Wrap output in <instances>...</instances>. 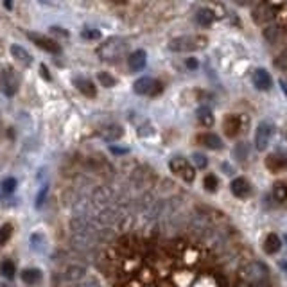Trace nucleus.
Returning <instances> with one entry per match:
<instances>
[{"instance_id":"f257e3e1","label":"nucleus","mask_w":287,"mask_h":287,"mask_svg":"<svg viewBox=\"0 0 287 287\" xmlns=\"http://www.w3.org/2000/svg\"><path fill=\"white\" fill-rule=\"evenodd\" d=\"M237 275L250 287H271L270 270L266 264L259 262V260H248V262L241 264Z\"/></svg>"},{"instance_id":"f03ea898","label":"nucleus","mask_w":287,"mask_h":287,"mask_svg":"<svg viewBox=\"0 0 287 287\" xmlns=\"http://www.w3.org/2000/svg\"><path fill=\"white\" fill-rule=\"evenodd\" d=\"M206 45L205 36H178L169 42V50L173 52H194Z\"/></svg>"},{"instance_id":"7ed1b4c3","label":"nucleus","mask_w":287,"mask_h":287,"mask_svg":"<svg viewBox=\"0 0 287 287\" xmlns=\"http://www.w3.org/2000/svg\"><path fill=\"white\" fill-rule=\"evenodd\" d=\"M169 169L170 173L176 174L178 178H181L187 183H192L196 180V167L183 156H174L169 162Z\"/></svg>"},{"instance_id":"20e7f679","label":"nucleus","mask_w":287,"mask_h":287,"mask_svg":"<svg viewBox=\"0 0 287 287\" xmlns=\"http://www.w3.org/2000/svg\"><path fill=\"white\" fill-rule=\"evenodd\" d=\"M275 135V124L271 121H262L259 126H257L255 129V139H253V142H255V147L257 151H266L267 145L271 144V139H273Z\"/></svg>"},{"instance_id":"39448f33","label":"nucleus","mask_w":287,"mask_h":287,"mask_svg":"<svg viewBox=\"0 0 287 287\" xmlns=\"http://www.w3.org/2000/svg\"><path fill=\"white\" fill-rule=\"evenodd\" d=\"M246 124H248V122H246V117L230 113V115H226L223 121V131L228 139H237L241 133L246 131Z\"/></svg>"},{"instance_id":"423d86ee","label":"nucleus","mask_w":287,"mask_h":287,"mask_svg":"<svg viewBox=\"0 0 287 287\" xmlns=\"http://www.w3.org/2000/svg\"><path fill=\"white\" fill-rule=\"evenodd\" d=\"M133 90H135V93H139V95H158V93L162 92V83L144 75V78L137 79L135 85H133Z\"/></svg>"},{"instance_id":"0eeeda50","label":"nucleus","mask_w":287,"mask_h":287,"mask_svg":"<svg viewBox=\"0 0 287 287\" xmlns=\"http://www.w3.org/2000/svg\"><path fill=\"white\" fill-rule=\"evenodd\" d=\"M126 50V42L122 38H111L99 49V54L103 60H115Z\"/></svg>"},{"instance_id":"6e6552de","label":"nucleus","mask_w":287,"mask_h":287,"mask_svg":"<svg viewBox=\"0 0 287 287\" xmlns=\"http://www.w3.org/2000/svg\"><path fill=\"white\" fill-rule=\"evenodd\" d=\"M266 163V169L271 170L273 174H280L287 170V152L285 151H275L270 152L264 160Z\"/></svg>"},{"instance_id":"1a4fd4ad","label":"nucleus","mask_w":287,"mask_h":287,"mask_svg":"<svg viewBox=\"0 0 287 287\" xmlns=\"http://www.w3.org/2000/svg\"><path fill=\"white\" fill-rule=\"evenodd\" d=\"M230 190L235 198L250 199L253 196V185L250 183V180H246L244 176H239V178H235V180H232Z\"/></svg>"},{"instance_id":"9d476101","label":"nucleus","mask_w":287,"mask_h":287,"mask_svg":"<svg viewBox=\"0 0 287 287\" xmlns=\"http://www.w3.org/2000/svg\"><path fill=\"white\" fill-rule=\"evenodd\" d=\"M0 90H2L4 95L13 97L18 90V78L11 68H6L0 75Z\"/></svg>"},{"instance_id":"9b49d317","label":"nucleus","mask_w":287,"mask_h":287,"mask_svg":"<svg viewBox=\"0 0 287 287\" xmlns=\"http://www.w3.org/2000/svg\"><path fill=\"white\" fill-rule=\"evenodd\" d=\"M27 38L31 40L32 43L40 47V49L47 50V52H52V54H60L61 47L60 43H56L54 40L47 38L45 34H40V32H27Z\"/></svg>"},{"instance_id":"f8f14e48","label":"nucleus","mask_w":287,"mask_h":287,"mask_svg":"<svg viewBox=\"0 0 287 287\" xmlns=\"http://www.w3.org/2000/svg\"><path fill=\"white\" fill-rule=\"evenodd\" d=\"M252 81H253V85H255V88L260 90V92H267V90H271V86H273V78H271L270 72L264 70V68H255V70H253Z\"/></svg>"},{"instance_id":"ddd939ff","label":"nucleus","mask_w":287,"mask_h":287,"mask_svg":"<svg viewBox=\"0 0 287 287\" xmlns=\"http://www.w3.org/2000/svg\"><path fill=\"white\" fill-rule=\"evenodd\" d=\"M252 18L255 20V24L259 25H270V22L275 18V13H273V7L270 6V4H260V6H257L255 9H253V14Z\"/></svg>"},{"instance_id":"4468645a","label":"nucleus","mask_w":287,"mask_h":287,"mask_svg":"<svg viewBox=\"0 0 287 287\" xmlns=\"http://www.w3.org/2000/svg\"><path fill=\"white\" fill-rule=\"evenodd\" d=\"M198 144H201L203 147H206V149H212V151L223 149V140H221V137L216 135V133H201V135L198 137Z\"/></svg>"},{"instance_id":"2eb2a0df","label":"nucleus","mask_w":287,"mask_h":287,"mask_svg":"<svg viewBox=\"0 0 287 287\" xmlns=\"http://www.w3.org/2000/svg\"><path fill=\"white\" fill-rule=\"evenodd\" d=\"M145 63H147V54L144 50H135L131 56L128 58V65L133 72H140L145 68Z\"/></svg>"},{"instance_id":"dca6fc26","label":"nucleus","mask_w":287,"mask_h":287,"mask_svg":"<svg viewBox=\"0 0 287 287\" xmlns=\"http://www.w3.org/2000/svg\"><path fill=\"white\" fill-rule=\"evenodd\" d=\"M262 246L267 255H275V253H278L282 250V239L278 237V234H267Z\"/></svg>"},{"instance_id":"f3484780","label":"nucleus","mask_w":287,"mask_h":287,"mask_svg":"<svg viewBox=\"0 0 287 287\" xmlns=\"http://www.w3.org/2000/svg\"><path fill=\"white\" fill-rule=\"evenodd\" d=\"M74 86L79 90V92L83 93L85 97H95L97 95V90H95V85H93L90 79L86 78H75L74 79Z\"/></svg>"},{"instance_id":"a211bd4d","label":"nucleus","mask_w":287,"mask_h":287,"mask_svg":"<svg viewBox=\"0 0 287 287\" xmlns=\"http://www.w3.org/2000/svg\"><path fill=\"white\" fill-rule=\"evenodd\" d=\"M122 135H124V128L119 124H110L101 131V139L106 140V142H115V140H119Z\"/></svg>"},{"instance_id":"6ab92c4d","label":"nucleus","mask_w":287,"mask_h":287,"mask_svg":"<svg viewBox=\"0 0 287 287\" xmlns=\"http://www.w3.org/2000/svg\"><path fill=\"white\" fill-rule=\"evenodd\" d=\"M11 54H13L14 60H16L20 65H24V67H29V65L32 63L31 54H29L27 50L24 49V47H20V45H11Z\"/></svg>"},{"instance_id":"aec40b11","label":"nucleus","mask_w":287,"mask_h":287,"mask_svg":"<svg viewBox=\"0 0 287 287\" xmlns=\"http://www.w3.org/2000/svg\"><path fill=\"white\" fill-rule=\"evenodd\" d=\"M196 22L201 27H210L214 24V13L208 9V7H201V9L196 13Z\"/></svg>"},{"instance_id":"412c9836","label":"nucleus","mask_w":287,"mask_h":287,"mask_svg":"<svg viewBox=\"0 0 287 287\" xmlns=\"http://www.w3.org/2000/svg\"><path fill=\"white\" fill-rule=\"evenodd\" d=\"M280 27H277V25H266L264 27V38L270 45H277L280 42Z\"/></svg>"},{"instance_id":"4be33fe9","label":"nucleus","mask_w":287,"mask_h":287,"mask_svg":"<svg viewBox=\"0 0 287 287\" xmlns=\"http://www.w3.org/2000/svg\"><path fill=\"white\" fill-rule=\"evenodd\" d=\"M198 121L201 126H205V128H210V126L214 124V113L212 110H210L208 106H201L198 108Z\"/></svg>"},{"instance_id":"5701e85b","label":"nucleus","mask_w":287,"mask_h":287,"mask_svg":"<svg viewBox=\"0 0 287 287\" xmlns=\"http://www.w3.org/2000/svg\"><path fill=\"white\" fill-rule=\"evenodd\" d=\"M273 198H275V201H277V203L285 205V203H287V183H285V181H278V183H275Z\"/></svg>"},{"instance_id":"b1692460","label":"nucleus","mask_w":287,"mask_h":287,"mask_svg":"<svg viewBox=\"0 0 287 287\" xmlns=\"http://www.w3.org/2000/svg\"><path fill=\"white\" fill-rule=\"evenodd\" d=\"M22 280L25 282V284H36V282L42 280V271L36 270V267H29V270H24L22 271Z\"/></svg>"},{"instance_id":"393cba45","label":"nucleus","mask_w":287,"mask_h":287,"mask_svg":"<svg viewBox=\"0 0 287 287\" xmlns=\"http://www.w3.org/2000/svg\"><path fill=\"white\" fill-rule=\"evenodd\" d=\"M29 242H31V248L34 250V252H38V253H43L45 252V248H47V239L43 237L42 234H32L31 237H29Z\"/></svg>"},{"instance_id":"a878e982","label":"nucleus","mask_w":287,"mask_h":287,"mask_svg":"<svg viewBox=\"0 0 287 287\" xmlns=\"http://www.w3.org/2000/svg\"><path fill=\"white\" fill-rule=\"evenodd\" d=\"M234 158L237 160V162H242L244 163L246 160H248V155H250V145L246 144V142H241V144H237L234 147Z\"/></svg>"},{"instance_id":"bb28decb","label":"nucleus","mask_w":287,"mask_h":287,"mask_svg":"<svg viewBox=\"0 0 287 287\" xmlns=\"http://www.w3.org/2000/svg\"><path fill=\"white\" fill-rule=\"evenodd\" d=\"M203 187H205L206 192H216L217 188H219V178L212 173L205 174V178H203Z\"/></svg>"},{"instance_id":"cd10ccee","label":"nucleus","mask_w":287,"mask_h":287,"mask_svg":"<svg viewBox=\"0 0 287 287\" xmlns=\"http://www.w3.org/2000/svg\"><path fill=\"white\" fill-rule=\"evenodd\" d=\"M0 275H2L4 278H7V280H11V278L16 275L14 262H11V260H4V262L0 264Z\"/></svg>"},{"instance_id":"c85d7f7f","label":"nucleus","mask_w":287,"mask_h":287,"mask_svg":"<svg viewBox=\"0 0 287 287\" xmlns=\"http://www.w3.org/2000/svg\"><path fill=\"white\" fill-rule=\"evenodd\" d=\"M85 275H86V270L83 266H70L67 271V277L70 278V280H81Z\"/></svg>"},{"instance_id":"c756f323","label":"nucleus","mask_w":287,"mask_h":287,"mask_svg":"<svg viewBox=\"0 0 287 287\" xmlns=\"http://www.w3.org/2000/svg\"><path fill=\"white\" fill-rule=\"evenodd\" d=\"M97 79H99L101 85L106 86V88H113V86L117 85V79H115L111 74H108V72H99V75H97Z\"/></svg>"},{"instance_id":"7c9ffc66","label":"nucleus","mask_w":287,"mask_h":287,"mask_svg":"<svg viewBox=\"0 0 287 287\" xmlns=\"http://www.w3.org/2000/svg\"><path fill=\"white\" fill-rule=\"evenodd\" d=\"M0 188H2L4 194H13L16 190V180L14 178H6L2 181V185H0Z\"/></svg>"},{"instance_id":"2f4dec72","label":"nucleus","mask_w":287,"mask_h":287,"mask_svg":"<svg viewBox=\"0 0 287 287\" xmlns=\"http://www.w3.org/2000/svg\"><path fill=\"white\" fill-rule=\"evenodd\" d=\"M192 160H194L196 169H206V165H208V158H206L205 155H201V152H194V155H192Z\"/></svg>"},{"instance_id":"473e14b6","label":"nucleus","mask_w":287,"mask_h":287,"mask_svg":"<svg viewBox=\"0 0 287 287\" xmlns=\"http://www.w3.org/2000/svg\"><path fill=\"white\" fill-rule=\"evenodd\" d=\"M11 234H13V226H11V224H4V226H0V246H4L7 241H9Z\"/></svg>"},{"instance_id":"72a5a7b5","label":"nucleus","mask_w":287,"mask_h":287,"mask_svg":"<svg viewBox=\"0 0 287 287\" xmlns=\"http://www.w3.org/2000/svg\"><path fill=\"white\" fill-rule=\"evenodd\" d=\"M275 67H277L278 70H282V72H287V50H285V52H282L280 56L275 60Z\"/></svg>"},{"instance_id":"f704fd0d","label":"nucleus","mask_w":287,"mask_h":287,"mask_svg":"<svg viewBox=\"0 0 287 287\" xmlns=\"http://www.w3.org/2000/svg\"><path fill=\"white\" fill-rule=\"evenodd\" d=\"M47 194H49V187H42V190H40V194L36 196V208H42L43 206V203H45V199H47Z\"/></svg>"},{"instance_id":"c9c22d12","label":"nucleus","mask_w":287,"mask_h":287,"mask_svg":"<svg viewBox=\"0 0 287 287\" xmlns=\"http://www.w3.org/2000/svg\"><path fill=\"white\" fill-rule=\"evenodd\" d=\"M81 34H83V38H86V40H97V38H101V32L99 31H88V29H85Z\"/></svg>"},{"instance_id":"e433bc0d","label":"nucleus","mask_w":287,"mask_h":287,"mask_svg":"<svg viewBox=\"0 0 287 287\" xmlns=\"http://www.w3.org/2000/svg\"><path fill=\"white\" fill-rule=\"evenodd\" d=\"M110 151L113 152V155H128L129 149L128 147H122V145H111Z\"/></svg>"},{"instance_id":"4c0bfd02","label":"nucleus","mask_w":287,"mask_h":287,"mask_svg":"<svg viewBox=\"0 0 287 287\" xmlns=\"http://www.w3.org/2000/svg\"><path fill=\"white\" fill-rule=\"evenodd\" d=\"M40 70H42V78L47 79V81H50V74H49V70H47L45 65H42V67H40Z\"/></svg>"},{"instance_id":"58836bf2","label":"nucleus","mask_w":287,"mask_h":287,"mask_svg":"<svg viewBox=\"0 0 287 287\" xmlns=\"http://www.w3.org/2000/svg\"><path fill=\"white\" fill-rule=\"evenodd\" d=\"M187 67L190 68V70H194V68H198V61H196L194 58H190V60H187Z\"/></svg>"},{"instance_id":"ea45409f","label":"nucleus","mask_w":287,"mask_h":287,"mask_svg":"<svg viewBox=\"0 0 287 287\" xmlns=\"http://www.w3.org/2000/svg\"><path fill=\"white\" fill-rule=\"evenodd\" d=\"M50 31H52V32H56V34L68 36V32H67V31H63V29H61V27H50Z\"/></svg>"},{"instance_id":"a19ab883","label":"nucleus","mask_w":287,"mask_h":287,"mask_svg":"<svg viewBox=\"0 0 287 287\" xmlns=\"http://www.w3.org/2000/svg\"><path fill=\"white\" fill-rule=\"evenodd\" d=\"M280 88H282V92H284L285 97H287V81H282V79H280Z\"/></svg>"},{"instance_id":"79ce46f5","label":"nucleus","mask_w":287,"mask_h":287,"mask_svg":"<svg viewBox=\"0 0 287 287\" xmlns=\"http://www.w3.org/2000/svg\"><path fill=\"white\" fill-rule=\"evenodd\" d=\"M280 270L287 271V260H280Z\"/></svg>"},{"instance_id":"37998d69","label":"nucleus","mask_w":287,"mask_h":287,"mask_svg":"<svg viewBox=\"0 0 287 287\" xmlns=\"http://www.w3.org/2000/svg\"><path fill=\"white\" fill-rule=\"evenodd\" d=\"M115 4H124V2H128V0H113Z\"/></svg>"},{"instance_id":"c03bdc74","label":"nucleus","mask_w":287,"mask_h":287,"mask_svg":"<svg viewBox=\"0 0 287 287\" xmlns=\"http://www.w3.org/2000/svg\"><path fill=\"white\" fill-rule=\"evenodd\" d=\"M0 287H9V285H4V284H0Z\"/></svg>"},{"instance_id":"a18cd8bd","label":"nucleus","mask_w":287,"mask_h":287,"mask_svg":"<svg viewBox=\"0 0 287 287\" xmlns=\"http://www.w3.org/2000/svg\"><path fill=\"white\" fill-rule=\"evenodd\" d=\"M285 140H287V131H285Z\"/></svg>"},{"instance_id":"49530a36","label":"nucleus","mask_w":287,"mask_h":287,"mask_svg":"<svg viewBox=\"0 0 287 287\" xmlns=\"http://www.w3.org/2000/svg\"><path fill=\"white\" fill-rule=\"evenodd\" d=\"M285 241H287V234H285Z\"/></svg>"}]
</instances>
